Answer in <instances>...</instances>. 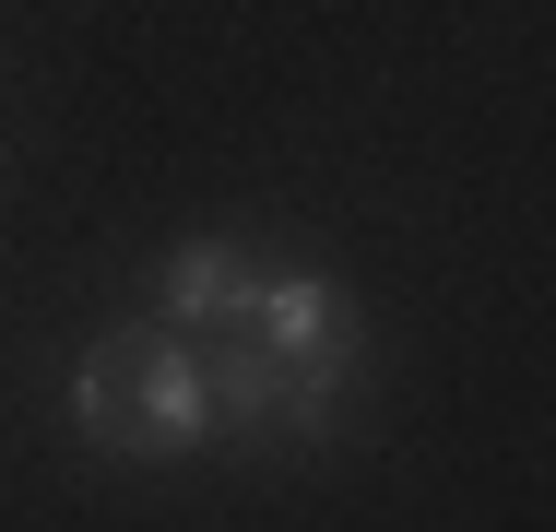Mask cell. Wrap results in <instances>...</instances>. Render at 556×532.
I'll use <instances>...</instances> for the list:
<instances>
[{"mask_svg": "<svg viewBox=\"0 0 556 532\" xmlns=\"http://www.w3.org/2000/svg\"><path fill=\"white\" fill-rule=\"evenodd\" d=\"M60 426L84 461H118V473H178L214 449V379H202V343L166 331V319H108L72 343L60 367Z\"/></svg>", "mask_w": 556, "mask_h": 532, "instance_id": "obj_1", "label": "cell"}, {"mask_svg": "<svg viewBox=\"0 0 556 532\" xmlns=\"http://www.w3.org/2000/svg\"><path fill=\"white\" fill-rule=\"evenodd\" d=\"M202 379H214V449L237 461H320L343 438V415L367 403V379H332V367H285L261 343H202Z\"/></svg>", "mask_w": 556, "mask_h": 532, "instance_id": "obj_2", "label": "cell"}, {"mask_svg": "<svg viewBox=\"0 0 556 532\" xmlns=\"http://www.w3.org/2000/svg\"><path fill=\"white\" fill-rule=\"evenodd\" d=\"M237 343H261L285 367H332V379H367L379 367V331H367V308H355V284H343L332 261H273L261 296H249V319H237Z\"/></svg>", "mask_w": 556, "mask_h": 532, "instance_id": "obj_3", "label": "cell"}, {"mask_svg": "<svg viewBox=\"0 0 556 532\" xmlns=\"http://www.w3.org/2000/svg\"><path fill=\"white\" fill-rule=\"evenodd\" d=\"M261 273H273V249H249V237H178L154 261V319L190 331V343H225L261 296Z\"/></svg>", "mask_w": 556, "mask_h": 532, "instance_id": "obj_4", "label": "cell"}]
</instances>
